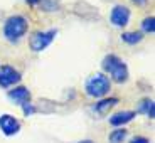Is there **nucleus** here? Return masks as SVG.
Returning a JSON list of instances; mask_svg holds the SVG:
<instances>
[{
    "label": "nucleus",
    "instance_id": "9d476101",
    "mask_svg": "<svg viewBox=\"0 0 155 143\" xmlns=\"http://www.w3.org/2000/svg\"><path fill=\"white\" fill-rule=\"evenodd\" d=\"M115 105H118V98H106V99H101L100 103H96L93 109L98 115H105V113L110 111Z\"/></svg>",
    "mask_w": 155,
    "mask_h": 143
},
{
    "label": "nucleus",
    "instance_id": "4468645a",
    "mask_svg": "<svg viewBox=\"0 0 155 143\" xmlns=\"http://www.w3.org/2000/svg\"><path fill=\"white\" fill-rule=\"evenodd\" d=\"M142 29H143V32H147V34H153L155 32V19L153 17H147V19L142 22Z\"/></svg>",
    "mask_w": 155,
    "mask_h": 143
},
{
    "label": "nucleus",
    "instance_id": "f3484780",
    "mask_svg": "<svg viewBox=\"0 0 155 143\" xmlns=\"http://www.w3.org/2000/svg\"><path fill=\"white\" fill-rule=\"evenodd\" d=\"M132 2H135L137 5H143L145 2H147V0H132Z\"/></svg>",
    "mask_w": 155,
    "mask_h": 143
},
{
    "label": "nucleus",
    "instance_id": "2eb2a0df",
    "mask_svg": "<svg viewBox=\"0 0 155 143\" xmlns=\"http://www.w3.org/2000/svg\"><path fill=\"white\" fill-rule=\"evenodd\" d=\"M22 109H24V115L25 116H31L35 113V108L32 106V103L29 101V103H25V105H22Z\"/></svg>",
    "mask_w": 155,
    "mask_h": 143
},
{
    "label": "nucleus",
    "instance_id": "a211bd4d",
    "mask_svg": "<svg viewBox=\"0 0 155 143\" xmlns=\"http://www.w3.org/2000/svg\"><path fill=\"white\" fill-rule=\"evenodd\" d=\"M25 2H27V4H31V5H35V4H39L41 0H25Z\"/></svg>",
    "mask_w": 155,
    "mask_h": 143
},
{
    "label": "nucleus",
    "instance_id": "7ed1b4c3",
    "mask_svg": "<svg viewBox=\"0 0 155 143\" xmlns=\"http://www.w3.org/2000/svg\"><path fill=\"white\" fill-rule=\"evenodd\" d=\"M111 89V83H110V77L105 76L103 73H96L91 77L86 79L84 84V91L88 96L91 98H103L105 94H108V91Z\"/></svg>",
    "mask_w": 155,
    "mask_h": 143
},
{
    "label": "nucleus",
    "instance_id": "f257e3e1",
    "mask_svg": "<svg viewBox=\"0 0 155 143\" xmlns=\"http://www.w3.org/2000/svg\"><path fill=\"white\" fill-rule=\"evenodd\" d=\"M29 29V22L22 15H12L4 24V35L8 42H19Z\"/></svg>",
    "mask_w": 155,
    "mask_h": 143
},
{
    "label": "nucleus",
    "instance_id": "20e7f679",
    "mask_svg": "<svg viewBox=\"0 0 155 143\" xmlns=\"http://www.w3.org/2000/svg\"><path fill=\"white\" fill-rule=\"evenodd\" d=\"M56 34H58V31H54V29H51V31H39L35 32L34 35L31 37V41H29V44H31V49L34 50V52H41V50L47 49V47L51 46V42L54 41Z\"/></svg>",
    "mask_w": 155,
    "mask_h": 143
},
{
    "label": "nucleus",
    "instance_id": "423d86ee",
    "mask_svg": "<svg viewBox=\"0 0 155 143\" xmlns=\"http://www.w3.org/2000/svg\"><path fill=\"white\" fill-rule=\"evenodd\" d=\"M0 130L5 136H14L20 132V121L15 116L5 113V115L0 116Z\"/></svg>",
    "mask_w": 155,
    "mask_h": 143
},
{
    "label": "nucleus",
    "instance_id": "39448f33",
    "mask_svg": "<svg viewBox=\"0 0 155 143\" xmlns=\"http://www.w3.org/2000/svg\"><path fill=\"white\" fill-rule=\"evenodd\" d=\"M22 76L17 69H14L12 66H2L0 67V88H10V86L20 83Z\"/></svg>",
    "mask_w": 155,
    "mask_h": 143
},
{
    "label": "nucleus",
    "instance_id": "6e6552de",
    "mask_svg": "<svg viewBox=\"0 0 155 143\" xmlns=\"http://www.w3.org/2000/svg\"><path fill=\"white\" fill-rule=\"evenodd\" d=\"M8 99L14 103V105H25L31 101V91L27 88H24V86H17L15 89H10L8 91Z\"/></svg>",
    "mask_w": 155,
    "mask_h": 143
},
{
    "label": "nucleus",
    "instance_id": "0eeeda50",
    "mask_svg": "<svg viewBox=\"0 0 155 143\" xmlns=\"http://www.w3.org/2000/svg\"><path fill=\"white\" fill-rule=\"evenodd\" d=\"M110 20L115 27H125L130 22V8L125 5H115L110 14Z\"/></svg>",
    "mask_w": 155,
    "mask_h": 143
},
{
    "label": "nucleus",
    "instance_id": "9b49d317",
    "mask_svg": "<svg viewBox=\"0 0 155 143\" xmlns=\"http://www.w3.org/2000/svg\"><path fill=\"white\" fill-rule=\"evenodd\" d=\"M137 111H138V113H145L150 120H153V118H155V103H153V99H148V98H147V99H142L138 103Z\"/></svg>",
    "mask_w": 155,
    "mask_h": 143
},
{
    "label": "nucleus",
    "instance_id": "f8f14e48",
    "mask_svg": "<svg viewBox=\"0 0 155 143\" xmlns=\"http://www.w3.org/2000/svg\"><path fill=\"white\" fill-rule=\"evenodd\" d=\"M142 39H143V34L142 32H123L121 34V41L130 46H135V44L142 42Z\"/></svg>",
    "mask_w": 155,
    "mask_h": 143
},
{
    "label": "nucleus",
    "instance_id": "6ab92c4d",
    "mask_svg": "<svg viewBox=\"0 0 155 143\" xmlns=\"http://www.w3.org/2000/svg\"><path fill=\"white\" fill-rule=\"evenodd\" d=\"M79 143H93L91 140H83V141H79Z\"/></svg>",
    "mask_w": 155,
    "mask_h": 143
},
{
    "label": "nucleus",
    "instance_id": "ddd939ff",
    "mask_svg": "<svg viewBox=\"0 0 155 143\" xmlns=\"http://www.w3.org/2000/svg\"><path fill=\"white\" fill-rule=\"evenodd\" d=\"M128 132L125 128H120V130H113L108 136V141L110 143H123V140L127 138Z\"/></svg>",
    "mask_w": 155,
    "mask_h": 143
},
{
    "label": "nucleus",
    "instance_id": "dca6fc26",
    "mask_svg": "<svg viewBox=\"0 0 155 143\" xmlns=\"http://www.w3.org/2000/svg\"><path fill=\"white\" fill-rule=\"evenodd\" d=\"M130 143H150V141H148V138H145V136H135V138H132Z\"/></svg>",
    "mask_w": 155,
    "mask_h": 143
},
{
    "label": "nucleus",
    "instance_id": "f03ea898",
    "mask_svg": "<svg viewBox=\"0 0 155 143\" xmlns=\"http://www.w3.org/2000/svg\"><path fill=\"white\" fill-rule=\"evenodd\" d=\"M101 66H103V69L111 76V79L115 83L121 84V83L128 81V67H127V64L118 57V56L108 54L105 59H103Z\"/></svg>",
    "mask_w": 155,
    "mask_h": 143
},
{
    "label": "nucleus",
    "instance_id": "1a4fd4ad",
    "mask_svg": "<svg viewBox=\"0 0 155 143\" xmlns=\"http://www.w3.org/2000/svg\"><path fill=\"white\" fill-rule=\"evenodd\" d=\"M135 118V111H118L113 116H110V123L113 126H123V125L130 123Z\"/></svg>",
    "mask_w": 155,
    "mask_h": 143
}]
</instances>
